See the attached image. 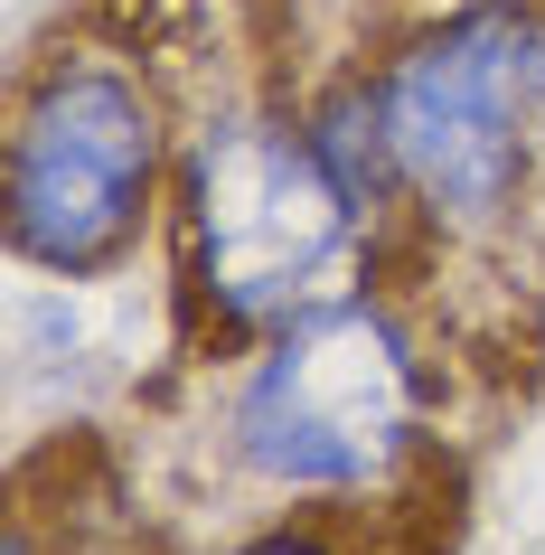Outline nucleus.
Segmentation results:
<instances>
[{"mask_svg":"<svg viewBox=\"0 0 545 555\" xmlns=\"http://www.w3.org/2000/svg\"><path fill=\"white\" fill-rule=\"evenodd\" d=\"M376 217L283 94L198 104L170 170V301L198 349H255L291 311L348 293Z\"/></svg>","mask_w":545,"mask_h":555,"instance_id":"f257e3e1","label":"nucleus"},{"mask_svg":"<svg viewBox=\"0 0 545 555\" xmlns=\"http://www.w3.org/2000/svg\"><path fill=\"white\" fill-rule=\"evenodd\" d=\"M217 434L273 499H376L432 462V358L386 293L348 283L235 358Z\"/></svg>","mask_w":545,"mask_h":555,"instance_id":"f03ea898","label":"nucleus"},{"mask_svg":"<svg viewBox=\"0 0 545 555\" xmlns=\"http://www.w3.org/2000/svg\"><path fill=\"white\" fill-rule=\"evenodd\" d=\"M179 132L189 122L142 48L57 38L10 104V151H0L10 255L66 293L122 273L142 255V235L170 217Z\"/></svg>","mask_w":545,"mask_h":555,"instance_id":"7ed1b4c3","label":"nucleus"},{"mask_svg":"<svg viewBox=\"0 0 545 555\" xmlns=\"http://www.w3.org/2000/svg\"><path fill=\"white\" fill-rule=\"evenodd\" d=\"M404 217L432 245H498L545 207V0H460L367 66Z\"/></svg>","mask_w":545,"mask_h":555,"instance_id":"20e7f679","label":"nucleus"},{"mask_svg":"<svg viewBox=\"0 0 545 555\" xmlns=\"http://www.w3.org/2000/svg\"><path fill=\"white\" fill-rule=\"evenodd\" d=\"M329 508H339V499H301L283 527H255L235 555H348V537L329 527Z\"/></svg>","mask_w":545,"mask_h":555,"instance_id":"39448f33","label":"nucleus"}]
</instances>
